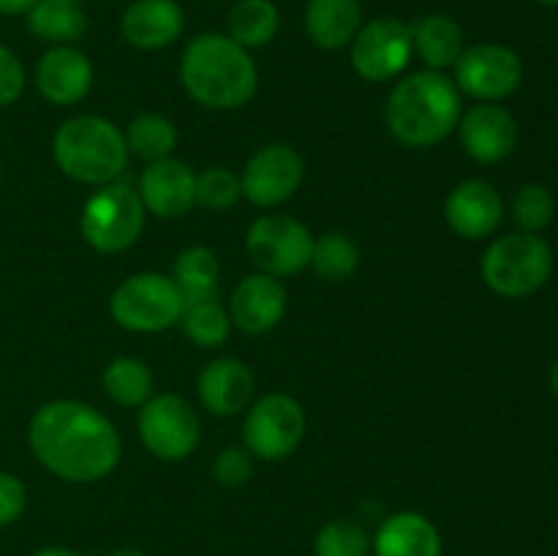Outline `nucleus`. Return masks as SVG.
Returning a JSON list of instances; mask_svg holds the SVG:
<instances>
[{
    "mask_svg": "<svg viewBox=\"0 0 558 556\" xmlns=\"http://www.w3.org/2000/svg\"><path fill=\"white\" fill-rule=\"evenodd\" d=\"M33 456L69 483H96L120 461V434L98 409L82 401L38 407L27 428Z\"/></svg>",
    "mask_w": 558,
    "mask_h": 556,
    "instance_id": "f257e3e1",
    "label": "nucleus"
},
{
    "mask_svg": "<svg viewBox=\"0 0 558 556\" xmlns=\"http://www.w3.org/2000/svg\"><path fill=\"white\" fill-rule=\"evenodd\" d=\"M180 82L202 107L240 109L254 98L259 71L248 49L227 33H199L180 60Z\"/></svg>",
    "mask_w": 558,
    "mask_h": 556,
    "instance_id": "f03ea898",
    "label": "nucleus"
},
{
    "mask_svg": "<svg viewBox=\"0 0 558 556\" xmlns=\"http://www.w3.org/2000/svg\"><path fill=\"white\" fill-rule=\"evenodd\" d=\"M461 120V96L441 71H417L392 87L387 101V125L409 147H430L447 140Z\"/></svg>",
    "mask_w": 558,
    "mask_h": 556,
    "instance_id": "7ed1b4c3",
    "label": "nucleus"
},
{
    "mask_svg": "<svg viewBox=\"0 0 558 556\" xmlns=\"http://www.w3.org/2000/svg\"><path fill=\"white\" fill-rule=\"evenodd\" d=\"M52 156L60 172L85 185L114 183L129 167L125 134L107 118L80 114L54 131Z\"/></svg>",
    "mask_w": 558,
    "mask_h": 556,
    "instance_id": "20e7f679",
    "label": "nucleus"
},
{
    "mask_svg": "<svg viewBox=\"0 0 558 556\" xmlns=\"http://www.w3.org/2000/svg\"><path fill=\"white\" fill-rule=\"evenodd\" d=\"M554 270V251L539 234H501L483 256V278L501 298H526L537 292Z\"/></svg>",
    "mask_w": 558,
    "mask_h": 556,
    "instance_id": "39448f33",
    "label": "nucleus"
},
{
    "mask_svg": "<svg viewBox=\"0 0 558 556\" xmlns=\"http://www.w3.org/2000/svg\"><path fill=\"white\" fill-rule=\"evenodd\" d=\"M145 213L140 191L114 180L101 185L82 207V238L98 254H120L142 234Z\"/></svg>",
    "mask_w": 558,
    "mask_h": 556,
    "instance_id": "423d86ee",
    "label": "nucleus"
},
{
    "mask_svg": "<svg viewBox=\"0 0 558 556\" xmlns=\"http://www.w3.org/2000/svg\"><path fill=\"white\" fill-rule=\"evenodd\" d=\"M109 311L131 333H161L180 322L185 300L163 273H136L125 278L109 298Z\"/></svg>",
    "mask_w": 558,
    "mask_h": 556,
    "instance_id": "0eeeda50",
    "label": "nucleus"
},
{
    "mask_svg": "<svg viewBox=\"0 0 558 556\" xmlns=\"http://www.w3.org/2000/svg\"><path fill=\"white\" fill-rule=\"evenodd\" d=\"M305 436V412L287 392H267L251 403L243 423L245 450L262 461H283Z\"/></svg>",
    "mask_w": 558,
    "mask_h": 556,
    "instance_id": "6e6552de",
    "label": "nucleus"
},
{
    "mask_svg": "<svg viewBox=\"0 0 558 556\" xmlns=\"http://www.w3.org/2000/svg\"><path fill=\"white\" fill-rule=\"evenodd\" d=\"M140 439L161 461H183L196 450L202 423L196 409L183 396L147 398L140 409Z\"/></svg>",
    "mask_w": 558,
    "mask_h": 556,
    "instance_id": "1a4fd4ad",
    "label": "nucleus"
},
{
    "mask_svg": "<svg viewBox=\"0 0 558 556\" xmlns=\"http://www.w3.org/2000/svg\"><path fill=\"white\" fill-rule=\"evenodd\" d=\"M245 251L267 276H294L311 265L314 234L292 216H262L248 227Z\"/></svg>",
    "mask_w": 558,
    "mask_h": 556,
    "instance_id": "9d476101",
    "label": "nucleus"
},
{
    "mask_svg": "<svg viewBox=\"0 0 558 556\" xmlns=\"http://www.w3.org/2000/svg\"><path fill=\"white\" fill-rule=\"evenodd\" d=\"M412 55V27L398 16L365 22L352 41L354 71L368 82L396 80L407 71Z\"/></svg>",
    "mask_w": 558,
    "mask_h": 556,
    "instance_id": "9b49d317",
    "label": "nucleus"
},
{
    "mask_svg": "<svg viewBox=\"0 0 558 556\" xmlns=\"http://www.w3.org/2000/svg\"><path fill=\"white\" fill-rule=\"evenodd\" d=\"M456 87L480 101H501L521 87L523 63L505 44H474L456 60Z\"/></svg>",
    "mask_w": 558,
    "mask_h": 556,
    "instance_id": "f8f14e48",
    "label": "nucleus"
},
{
    "mask_svg": "<svg viewBox=\"0 0 558 556\" xmlns=\"http://www.w3.org/2000/svg\"><path fill=\"white\" fill-rule=\"evenodd\" d=\"M303 183V158L289 145H267L248 158L240 178L243 196L256 207L283 205Z\"/></svg>",
    "mask_w": 558,
    "mask_h": 556,
    "instance_id": "ddd939ff",
    "label": "nucleus"
},
{
    "mask_svg": "<svg viewBox=\"0 0 558 556\" xmlns=\"http://www.w3.org/2000/svg\"><path fill=\"white\" fill-rule=\"evenodd\" d=\"M140 196L156 218H180L196 205V174L180 158H161L142 169Z\"/></svg>",
    "mask_w": 558,
    "mask_h": 556,
    "instance_id": "4468645a",
    "label": "nucleus"
},
{
    "mask_svg": "<svg viewBox=\"0 0 558 556\" xmlns=\"http://www.w3.org/2000/svg\"><path fill=\"white\" fill-rule=\"evenodd\" d=\"M36 87L54 107H74L93 87L90 58L71 44L47 49L36 65Z\"/></svg>",
    "mask_w": 558,
    "mask_h": 556,
    "instance_id": "2eb2a0df",
    "label": "nucleus"
},
{
    "mask_svg": "<svg viewBox=\"0 0 558 556\" xmlns=\"http://www.w3.org/2000/svg\"><path fill=\"white\" fill-rule=\"evenodd\" d=\"M461 145L480 164H499L515 150L518 123L499 104H477L458 120Z\"/></svg>",
    "mask_w": 558,
    "mask_h": 556,
    "instance_id": "dca6fc26",
    "label": "nucleus"
},
{
    "mask_svg": "<svg viewBox=\"0 0 558 556\" xmlns=\"http://www.w3.org/2000/svg\"><path fill=\"white\" fill-rule=\"evenodd\" d=\"M445 218L461 238L483 240L494 234L505 218V200L485 180H463L447 196Z\"/></svg>",
    "mask_w": 558,
    "mask_h": 556,
    "instance_id": "f3484780",
    "label": "nucleus"
},
{
    "mask_svg": "<svg viewBox=\"0 0 558 556\" xmlns=\"http://www.w3.org/2000/svg\"><path fill=\"white\" fill-rule=\"evenodd\" d=\"M227 311L238 330L259 336V333L272 330L283 319L287 289H283V283L276 276L254 273V276H245L234 287Z\"/></svg>",
    "mask_w": 558,
    "mask_h": 556,
    "instance_id": "a211bd4d",
    "label": "nucleus"
},
{
    "mask_svg": "<svg viewBox=\"0 0 558 556\" xmlns=\"http://www.w3.org/2000/svg\"><path fill=\"white\" fill-rule=\"evenodd\" d=\"M254 374L248 365L238 358H216L202 368L196 392L207 412L218 418H232L254 401Z\"/></svg>",
    "mask_w": 558,
    "mask_h": 556,
    "instance_id": "6ab92c4d",
    "label": "nucleus"
},
{
    "mask_svg": "<svg viewBox=\"0 0 558 556\" xmlns=\"http://www.w3.org/2000/svg\"><path fill=\"white\" fill-rule=\"evenodd\" d=\"M185 14L178 0H134L120 20L123 38L136 49L156 52L183 36Z\"/></svg>",
    "mask_w": 558,
    "mask_h": 556,
    "instance_id": "aec40b11",
    "label": "nucleus"
},
{
    "mask_svg": "<svg viewBox=\"0 0 558 556\" xmlns=\"http://www.w3.org/2000/svg\"><path fill=\"white\" fill-rule=\"evenodd\" d=\"M363 27L360 0H308L305 5V33L319 49L336 52L349 47Z\"/></svg>",
    "mask_w": 558,
    "mask_h": 556,
    "instance_id": "412c9836",
    "label": "nucleus"
},
{
    "mask_svg": "<svg viewBox=\"0 0 558 556\" xmlns=\"http://www.w3.org/2000/svg\"><path fill=\"white\" fill-rule=\"evenodd\" d=\"M376 556H441L439 529L420 512H396L374 537Z\"/></svg>",
    "mask_w": 558,
    "mask_h": 556,
    "instance_id": "4be33fe9",
    "label": "nucleus"
},
{
    "mask_svg": "<svg viewBox=\"0 0 558 556\" xmlns=\"http://www.w3.org/2000/svg\"><path fill=\"white\" fill-rule=\"evenodd\" d=\"M412 27V47L430 71H441L456 65L463 47L461 22L447 14H428L417 20Z\"/></svg>",
    "mask_w": 558,
    "mask_h": 556,
    "instance_id": "5701e85b",
    "label": "nucleus"
},
{
    "mask_svg": "<svg viewBox=\"0 0 558 556\" xmlns=\"http://www.w3.org/2000/svg\"><path fill=\"white\" fill-rule=\"evenodd\" d=\"M281 14L272 0H238L229 9L227 36L243 49L267 47L278 36Z\"/></svg>",
    "mask_w": 558,
    "mask_h": 556,
    "instance_id": "b1692460",
    "label": "nucleus"
},
{
    "mask_svg": "<svg viewBox=\"0 0 558 556\" xmlns=\"http://www.w3.org/2000/svg\"><path fill=\"white\" fill-rule=\"evenodd\" d=\"M218 278H221L218 256L205 245H191V249L180 251L174 259L172 281L183 294L185 305L218 298Z\"/></svg>",
    "mask_w": 558,
    "mask_h": 556,
    "instance_id": "393cba45",
    "label": "nucleus"
},
{
    "mask_svg": "<svg viewBox=\"0 0 558 556\" xmlns=\"http://www.w3.org/2000/svg\"><path fill=\"white\" fill-rule=\"evenodd\" d=\"M27 27L36 38L49 44H74L87 33V16L80 5L60 0H36L27 9Z\"/></svg>",
    "mask_w": 558,
    "mask_h": 556,
    "instance_id": "a878e982",
    "label": "nucleus"
},
{
    "mask_svg": "<svg viewBox=\"0 0 558 556\" xmlns=\"http://www.w3.org/2000/svg\"><path fill=\"white\" fill-rule=\"evenodd\" d=\"M101 385L118 407H142L153 398V371L140 358H114L104 371Z\"/></svg>",
    "mask_w": 558,
    "mask_h": 556,
    "instance_id": "bb28decb",
    "label": "nucleus"
},
{
    "mask_svg": "<svg viewBox=\"0 0 558 556\" xmlns=\"http://www.w3.org/2000/svg\"><path fill=\"white\" fill-rule=\"evenodd\" d=\"M125 145H129L131 156L142 158L145 164L161 161V158L172 156L174 145H178V129L163 114H140V118H134L129 123Z\"/></svg>",
    "mask_w": 558,
    "mask_h": 556,
    "instance_id": "cd10ccee",
    "label": "nucleus"
},
{
    "mask_svg": "<svg viewBox=\"0 0 558 556\" xmlns=\"http://www.w3.org/2000/svg\"><path fill=\"white\" fill-rule=\"evenodd\" d=\"M180 322H183L185 336L199 347H221L232 333V316L218 303V298L185 305Z\"/></svg>",
    "mask_w": 558,
    "mask_h": 556,
    "instance_id": "c85d7f7f",
    "label": "nucleus"
},
{
    "mask_svg": "<svg viewBox=\"0 0 558 556\" xmlns=\"http://www.w3.org/2000/svg\"><path fill=\"white\" fill-rule=\"evenodd\" d=\"M360 265V251L354 240L343 232H327L314 240V254H311V267L325 281H343L352 276Z\"/></svg>",
    "mask_w": 558,
    "mask_h": 556,
    "instance_id": "c756f323",
    "label": "nucleus"
},
{
    "mask_svg": "<svg viewBox=\"0 0 558 556\" xmlns=\"http://www.w3.org/2000/svg\"><path fill=\"white\" fill-rule=\"evenodd\" d=\"M316 556H368L371 537L357 521L336 518L316 532L314 540Z\"/></svg>",
    "mask_w": 558,
    "mask_h": 556,
    "instance_id": "7c9ffc66",
    "label": "nucleus"
},
{
    "mask_svg": "<svg viewBox=\"0 0 558 556\" xmlns=\"http://www.w3.org/2000/svg\"><path fill=\"white\" fill-rule=\"evenodd\" d=\"M556 202L545 185L529 183L523 189H518V194L512 196V218L521 227V232H543L550 221H554Z\"/></svg>",
    "mask_w": 558,
    "mask_h": 556,
    "instance_id": "2f4dec72",
    "label": "nucleus"
},
{
    "mask_svg": "<svg viewBox=\"0 0 558 556\" xmlns=\"http://www.w3.org/2000/svg\"><path fill=\"white\" fill-rule=\"evenodd\" d=\"M240 196H243L240 178L234 172H229L227 167H213L196 174V205H202L205 210H229Z\"/></svg>",
    "mask_w": 558,
    "mask_h": 556,
    "instance_id": "473e14b6",
    "label": "nucleus"
},
{
    "mask_svg": "<svg viewBox=\"0 0 558 556\" xmlns=\"http://www.w3.org/2000/svg\"><path fill=\"white\" fill-rule=\"evenodd\" d=\"M251 472H254V456L243 447H223L213 461V478L229 488L243 485L251 478Z\"/></svg>",
    "mask_w": 558,
    "mask_h": 556,
    "instance_id": "72a5a7b5",
    "label": "nucleus"
},
{
    "mask_svg": "<svg viewBox=\"0 0 558 556\" xmlns=\"http://www.w3.org/2000/svg\"><path fill=\"white\" fill-rule=\"evenodd\" d=\"M25 90V69L9 47L0 44V107H9Z\"/></svg>",
    "mask_w": 558,
    "mask_h": 556,
    "instance_id": "f704fd0d",
    "label": "nucleus"
},
{
    "mask_svg": "<svg viewBox=\"0 0 558 556\" xmlns=\"http://www.w3.org/2000/svg\"><path fill=\"white\" fill-rule=\"evenodd\" d=\"M27 507V491L14 474L0 472V527L20 521Z\"/></svg>",
    "mask_w": 558,
    "mask_h": 556,
    "instance_id": "c9c22d12",
    "label": "nucleus"
},
{
    "mask_svg": "<svg viewBox=\"0 0 558 556\" xmlns=\"http://www.w3.org/2000/svg\"><path fill=\"white\" fill-rule=\"evenodd\" d=\"M36 0H0V14H27Z\"/></svg>",
    "mask_w": 558,
    "mask_h": 556,
    "instance_id": "e433bc0d",
    "label": "nucleus"
},
{
    "mask_svg": "<svg viewBox=\"0 0 558 556\" xmlns=\"http://www.w3.org/2000/svg\"><path fill=\"white\" fill-rule=\"evenodd\" d=\"M33 556H82V554H76V551H71V548H60V545H49V548L36 551Z\"/></svg>",
    "mask_w": 558,
    "mask_h": 556,
    "instance_id": "4c0bfd02",
    "label": "nucleus"
},
{
    "mask_svg": "<svg viewBox=\"0 0 558 556\" xmlns=\"http://www.w3.org/2000/svg\"><path fill=\"white\" fill-rule=\"evenodd\" d=\"M109 556H147V554L140 548H118V551H112Z\"/></svg>",
    "mask_w": 558,
    "mask_h": 556,
    "instance_id": "58836bf2",
    "label": "nucleus"
},
{
    "mask_svg": "<svg viewBox=\"0 0 558 556\" xmlns=\"http://www.w3.org/2000/svg\"><path fill=\"white\" fill-rule=\"evenodd\" d=\"M550 390L558 396V360L554 363V368H550Z\"/></svg>",
    "mask_w": 558,
    "mask_h": 556,
    "instance_id": "ea45409f",
    "label": "nucleus"
},
{
    "mask_svg": "<svg viewBox=\"0 0 558 556\" xmlns=\"http://www.w3.org/2000/svg\"><path fill=\"white\" fill-rule=\"evenodd\" d=\"M539 5H548V9H558V0H537Z\"/></svg>",
    "mask_w": 558,
    "mask_h": 556,
    "instance_id": "a19ab883",
    "label": "nucleus"
},
{
    "mask_svg": "<svg viewBox=\"0 0 558 556\" xmlns=\"http://www.w3.org/2000/svg\"><path fill=\"white\" fill-rule=\"evenodd\" d=\"M60 3H74V5H80L82 0H60Z\"/></svg>",
    "mask_w": 558,
    "mask_h": 556,
    "instance_id": "79ce46f5",
    "label": "nucleus"
},
{
    "mask_svg": "<svg viewBox=\"0 0 558 556\" xmlns=\"http://www.w3.org/2000/svg\"><path fill=\"white\" fill-rule=\"evenodd\" d=\"M0 178H3V172H0Z\"/></svg>",
    "mask_w": 558,
    "mask_h": 556,
    "instance_id": "37998d69",
    "label": "nucleus"
}]
</instances>
